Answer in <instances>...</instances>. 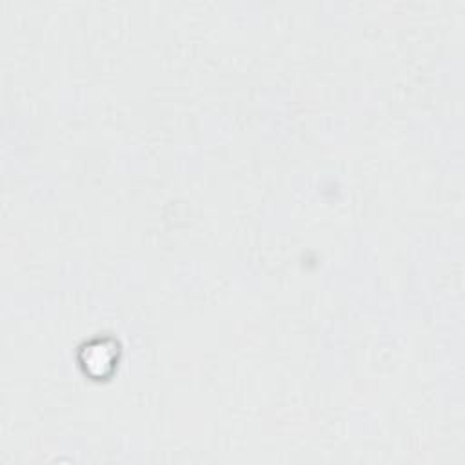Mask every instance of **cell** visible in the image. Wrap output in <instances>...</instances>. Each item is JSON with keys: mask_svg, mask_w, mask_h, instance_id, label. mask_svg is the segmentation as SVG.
<instances>
[{"mask_svg": "<svg viewBox=\"0 0 465 465\" xmlns=\"http://www.w3.org/2000/svg\"><path fill=\"white\" fill-rule=\"evenodd\" d=\"M84 353L85 358L82 362L87 373L93 377H106L115 365V356H119V344L113 340H95L85 345Z\"/></svg>", "mask_w": 465, "mask_h": 465, "instance_id": "1", "label": "cell"}]
</instances>
